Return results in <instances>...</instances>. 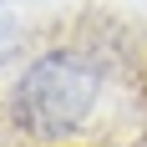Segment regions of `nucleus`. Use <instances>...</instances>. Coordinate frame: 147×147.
Wrapping results in <instances>:
<instances>
[{"label": "nucleus", "instance_id": "1", "mask_svg": "<svg viewBox=\"0 0 147 147\" xmlns=\"http://www.w3.org/2000/svg\"><path fill=\"white\" fill-rule=\"evenodd\" d=\"M107 86L102 56H91L86 46H51L15 76L5 112H10L15 132L36 147H61L71 142L91 122L96 102Z\"/></svg>", "mask_w": 147, "mask_h": 147}]
</instances>
